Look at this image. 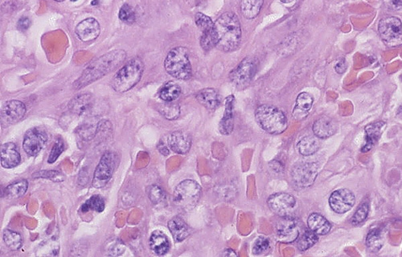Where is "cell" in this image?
Instances as JSON below:
<instances>
[{
  "instance_id": "cell-1",
  "label": "cell",
  "mask_w": 402,
  "mask_h": 257,
  "mask_svg": "<svg viewBox=\"0 0 402 257\" xmlns=\"http://www.w3.org/2000/svg\"><path fill=\"white\" fill-rule=\"evenodd\" d=\"M126 57V52L123 50L111 51L106 53L88 65L82 76L73 83V87L76 89H82L101 79L104 76L117 69L125 61Z\"/></svg>"
},
{
  "instance_id": "cell-2",
  "label": "cell",
  "mask_w": 402,
  "mask_h": 257,
  "mask_svg": "<svg viewBox=\"0 0 402 257\" xmlns=\"http://www.w3.org/2000/svg\"><path fill=\"white\" fill-rule=\"evenodd\" d=\"M216 43L218 49L230 53L236 50L242 41V27L237 15L222 14L214 23Z\"/></svg>"
},
{
  "instance_id": "cell-3",
  "label": "cell",
  "mask_w": 402,
  "mask_h": 257,
  "mask_svg": "<svg viewBox=\"0 0 402 257\" xmlns=\"http://www.w3.org/2000/svg\"><path fill=\"white\" fill-rule=\"evenodd\" d=\"M255 119L262 130L269 134H282L288 126L287 116L278 108L268 105L259 106L255 112Z\"/></svg>"
},
{
  "instance_id": "cell-4",
  "label": "cell",
  "mask_w": 402,
  "mask_h": 257,
  "mask_svg": "<svg viewBox=\"0 0 402 257\" xmlns=\"http://www.w3.org/2000/svg\"><path fill=\"white\" fill-rule=\"evenodd\" d=\"M144 71V65L140 59L130 60L116 73L112 80V88L118 93H125L140 81Z\"/></svg>"
},
{
  "instance_id": "cell-5",
  "label": "cell",
  "mask_w": 402,
  "mask_h": 257,
  "mask_svg": "<svg viewBox=\"0 0 402 257\" xmlns=\"http://www.w3.org/2000/svg\"><path fill=\"white\" fill-rule=\"evenodd\" d=\"M168 74L179 80L190 79L192 75L188 50L184 47H176L169 52L164 61Z\"/></svg>"
},
{
  "instance_id": "cell-6",
  "label": "cell",
  "mask_w": 402,
  "mask_h": 257,
  "mask_svg": "<svg viewBox=\"0 0 402 257\" xmlns=\"http://www.w3.org/2000/svg\"><path fill=\"white\" fill-rule=\"evenodd\" d=\"M200 196V186L195 181L186 179L177 185L173 194V201L179 208L190 211L196 206Z\"/></svg>"
},
{
  "instance_id": "cell-7",
  "label": "cell",
  "mask_w": 402,
  "mask_h": 257,
  "mask_svg": "<svg viewBox=\"0 0 402 257\" xmlns=\"http://www.w3.org/2000/svg\"><path fill=\"white\" fill-rule=\"evenodd\" d=\"M116 156L112 152H106L102 155L94 174L93 186L102 188L110 182L115 167Z\"/></svg>"
},
{
  "instance_id": "cell-8",
  "label": "cell",
  "mask_w": 402,
  "mask_h": 257,
  "mask_svg": "<svg viewBox=\"0 0 402 257\" xmlns=\"http://www.w3.org/2000/svg\"><path fill=\"white\" fill-rule=\"evenodd\" d=\"M257 64L255 60L247 57L245 58L238 67L231 72L230 80L238 89H245L250 85L256 73Z\"/></svg>"
},
{
  "instance_id": "cell-9",
  "label": "cell",
  "mask_w": 402,
  "mask_h": 257,
  "mask_svg": "<svg viewBox=\"0 0 402 257\" xmlns=\"http://www.w3.org/2000/svg\"><path fill=\"white\" fill-rule=\"evenodd\" d=\"M318 166L314 162L298 163L291 170V178L296 186L305 188L314 183L318 175Z\"/></svg>"
},
{
  "instance_id": "cell-10",
  "label": "cell",
  "mask_w": 402,
  "mask_h": 257,
  "mask_svg": "<svg viewBox=\"0 0 402 257\" xmlns=\"http://www.w3.org/2000/svg\"><path fill=\"white\" fill-rule=\"evenodd\" d=\"M271 211L278 216H289L296 206L295 197L287 193H276L269 197L267 200Z\"/></svg>"
},
{
  "instance_id": "cell-11",
  "label": "cell",
  "mask_w": 402,
  "mask_h": 257,
  "mask_svg": "<svg viewBox=\"0 0 402 257\" xmlns=\"http://www.w3.org/2000/svg\"><path fill=\"white\" fill-rule=\"evenodd\" d=\"M48 136L40 128H32L27 131L23 142V148L29 156H36L47 143Z\"/></svg>"
},
{
  "instance_id": "cell-12",
  "label": "cell",
  "mask_w": 402,
  "mask_h": 257,
  "mask_svg": "<svg viewBox=\"0 0 402 257\" xmlns=\"http://www.w3.org/2000/svg\"><path fill=\"white\" fill-rule=\"evenodd\" d=\"M355 202V195L347 188L335 190L329 198L330 207L338 214H344L350 211Z\"/></svg>"
},
{
  "instance_id": "cell-13",
  "label": "cell",
  "mask_w": 402,
  "mask_h": 257,
  "mask_svg": "<svg viewBox=\"0 0 402 257\" xmlns=\"http://www.w3.org/2000/svg\"><path fill=\"white\" fill-rule=\"evenodd\" d=\"M378 30L380 37L385 42L398 41L402 37V23L395 17H386L379 22Z\"/></svg>"
},
{
  "instance_id": "cell-14",
  "label": "cell",
  "mask_w": 402,
  "mask_h": 257,
  "mask_svg": "<svg viewBox=\"0 0 402 257\" xmlns=\"http://www.w3.org/2000/svg\"><path fill=\"white\" fill-rule=\"evenodd\" d=\"M26 114V107L22 101L12 100L4 104L1 110V122L11 125L21 121Z\"/></svg>"
},
{
  "instance_id": "cell-15",
  "label": "cell",
  "mask_w": 402,
  "mask_h": 257,
  "mask_svg": "<svg viewBox=\"0 0 402 257\" xmlns=\"http://www.w3.org/2000/svg\"><path fill=\"white\" fill-rule=\"evenodd\" d=\"M276 233L278 239L285 243H291L299 237V231L295 219L291 217H280L276 225Z\"/></svg>"
},
{
  "instance_id": "cell-16",
  "label": "cell",
  "mask_w": 402,
  "mask_h": 257,
  "mask_svg": "<svg viewBox=\"0 0 402 257\" xmlns=\"http://www.w3.org/2000/svg\"><path fill=\"white\" fill-rule=\"evenodd\" d=\"M100 33L99 23L94 18L86 19L76 27V34L83 42L94 41L99 37Z\"/></svg>"
},
{
  "instance_id": "cell-17",
  "label": "cell",
  "mask_w": 402,
  "mask_h": 257,
  "mask_svg": "<svg viewBox=\"0 0 402 257\" xmlns=\"http://www.w3.org/2000/svg\"><path fill=\"white\" fill-rule=\"evenodd\" d=\"M21 161V154L16 144L7 142L1 146V165L4 168L16 167Z\"/></svg>"
},
{
  "instance_id": "cell-18",
  "label": "cell",
  "mask_w": 402,
  "mask_h": 257,
  "mask_svg": "<svg viewBox=\"0 0 402 257\" xmlns=\"http://www.w3.org/2000/svg\"><path fill=\"white\" fill-rule=\"evenodd\" d=\"M169 147L176 154H185L190 150L191 137L183 131L173 132L168 138Z\"/></svg>"
},
{
  "instance_id": "cell-19",
  "label": "cell",
  "mask_w": 402,
  "mask_h": 257,
  "mask_svg": "<svg viewBox=\"0 0 402 257\" xmlns=\"http://www.w3.org/2000/svg\"><path fill=\"white\" fill-rule=\"evenodd\" d=\"M337 130V125L334 120L328 117H322L316 120L313 125V132L319 138H329L335 134Z\"/></svg>"
},
{
  "instance_id": "cell-20",
  "label": "cell",
  "mask_w": 402,
  "mask_h": 257,
  "mask_svg": "<svg viewBox=\"0 0 402 257\" xmlns=\"http://www.w3.org/2000/svg\"><path fill=\"white\" fill-rule=\"evenodd\" d=\"M94 106V97L90 93H85L74 97L69 103V110L78 116L84 115L90 111Z\"/></svg>"
},
{
  "instance_id": "cell-21",
  "label": "cell",
  "mask_w": 402,
  "mask_h": 257,
  "mask_svg": "<svg viewBox=\"0 0 402 257\" xmlns=\"http://www.w3.org/2000/svg\"><path fill=\"white\" fill-rule=\"evenodd\" d=\"M384 126L385 122H374L366 126V142L365 145L362 147V152L365 153L372 150V147L380 138L382 132L384 131Z\"/></svg>"
},
{
  "instance_id": "cell-22",
  "label": "cell",
  "mask_w": 402,
  "mask_h": 257,
  "mask_svg": "<svg viewBox=\"0 0 402 257\" xmlns=\"http://www.w3.org/2000/svg\"><path fill=\"white\" fill-rule=\"evenodd\" d=\"M197 101L209 110H215L221 105L219 93L214 89H205L198 92Z\"/></svg>"
},
{
  "instance_id": "cell-23",
  "label": "cell",
  "mask_w": 402,
  "mask_h": 257,
  "mask_svg": "<svg viewBox=\"0 0 402 257\" xmlns=\"http://www.w3.org/2000/svg\"><path fill=\"white\" fill-rule=\"evenodd\" d=\"M234 101L233 96L226 98V111L220 122V132L224 135H229L234 130Z\"/></svg>"
},
{
  "instance_id": "cell-24",
  "label": "cell",
  "mask_w": 402,
  "mask_h": 257,
  "mask_svg": "<svg viewBox=\"0 0 402 257\" xmlns=\"http://www.w3.org/2000/svg\"><path fill=\"white\" fill-rule=\"evenodd\" d=\"M167 225L175 242L184 240L190 235V228L180 217H174Z\"/></svg>"
},
{
  "instance_id": "cell-25",
  "label": "cell",
  "mask_w": 402,
  "mask_h": 257,
  "mask_svg": "<svg viewBox=\"0 0 402 257\" xmlns=\"http://www.w3.org/2000/svg\"><path fill=\"white\" fill-rule=\"evenodd\" d=\"M307 224L310 230L316 233L317 235H327L331 229L329 221L318 213H313L309 216Z\"/></svg>"
},
{
  "instance_id": "cell-26",
  "label": "cell",
  "mask_w": 402,
  "mask_h": 257,
  "mask_svg": "<svg viewBox=\"0 0 402 257\" xmlns=\"http://www.w3.org/2000/svg\"><path fill=\"white\" fill-rule=\"evenodd\" d=\"M313 97L308 93H301L296 99V105L293 111V115L298 120L307 117L313 105Z\"/></svg>"
},
{
  "instance_id": "cell-27",
  "label": "cell",
  "mask_w": 402,
  "mask_h": 257,
  "mask_svg": "<svg viewBox=\"0 0 402 257\" xmlns=\"http://www.w3.org/2000/svg\"><path fill=\"white\" fill-rule=\"evenodd\" d=\"M150 247L157 255H164L170 248V243L167 235L160 231H155L150 238Z\"/></svg>"
},
{
  "instance_id": "cell-28",
  "label": "cell",
  "mask_w": 402,
  "mask_h": 257,
  "mask_svg": "<svg viewBox=\"0 0 402 257\" xmlns=\"http://www.w3.org/2000/svg\"><path fill=\"white\" fill-rule=\"evenodd\" d=\"M318 137H313V136H307L299 141L298 143V149L299 153L303 156H310L316 153L320 147V142H319Z\"/></svg>"
},
{
  "instance_id": "cell-29",
  "label": "cell",
  "mask_w": 402,
  "mask_h": 257,
  "mask_svg": "<svg viewBox=\"0 0 402 257\" xmlns=\"http://www.w3.org/2000/svg\"><path fill=\"white\" fill-rule=\"evenodd\" d=\"M264 4V0H242L241 10L245 18L253 20L256 18Z\"/></svg>"
},
{
  "instance_id": "cell-30",
  "label": "cell",
  "mask_w": 402,
  "mask_h": 257,
  "mask_svg": "<svg viewBox=\"0 0 402 257\" xmlns=\"http://www.w3.org/2000/svg\"><path fill=\"white\" fill-rule=\"evenodd\" d=\"M384 243V235L380 228H374L368 232L366 238V246L369 251L376 252Z\"/></svg>"
},
{
  "instance_id": "cell-31",
  "label": "cell",
  "mask_w": 402,
  "mask_h": 257,
  "mask_svg": "<svg viewBox=\"0 0 402 257\" xmlns=\"http://www.w3.org/2000/svg\"><path fill=\"white\" fill-rule=\"evenodd\" d=\"M181 93V88L173 81L167 82L163 85L159 91V97L165 102H171L179 97Z\"/></svg>"
},
{
  "instance_id": "cell-32",
  "label": "cell",
  "mask_w": 402,
  "mask_h": 257,
  "mask_svg": "<svg viewBox=\"0 0 402 257\" xmlns=\"http://www.w3.org/2000/svg\"><path fill=\"white\" fill-rule=\"evenodd\" d=\"M296 240L297 247L300 251H304L314 246L319 240V237L316 233L310 230V231H305L304 232L302 233L297 238Z\"/></svg>"
},
{
  "instance_id": "cell-33",
  "label": "cell",
  "mask_w": 402,
  "mask_h": 257,
  "mask_svg": "<svg viewBox=\"0 0 402 257\" xmlns=\"http://www.w3.org/2000/svg\"><path fill=\"white\" fill-rule=\"evenodd\" d=\"M29 187V182L25 179L17 181L7 186L5 189V195L9 198H21L25 195Z\"/></svg>"
},
{
  "instance_id": "cell-34",
  "label": "cell",
  "mask_w": 402,
  "mask_h": 257,
  "mask_svg": "<svg viewBox=\"0 0 402 257\" xmlns=\"http://www.w3.org/2000/svg\"><path fill=\"white\" fill-rule=\"evenodd\" d=\"M3 239L7 247H9L11 251H18L19 249L22 247V237L18 232L11 230H5L3 235Z\"/></svg>"
},
{
  "instance_id": "cell-35",
  "label": "cell",
  "mask_w": 402,
  "mask_h": 257,
  "mask_svg": "<svg viewBox=\"0 0 402 257\" xmlns=\"http://www.w3.org/2000/svg\"><path fill=\"white\" fill-rule=\"evenodd\" d=\"M105 209V201L103 198L98 194H95L94 196L89 198L81 207V211L83 213L88 212V211H96V212H102Z\"/></svg>"
},
{
  "instance_id": "cell-36",
  "label": "cell",
  "mask_w": 402,
  "mask_h": 257,
  "mask_svg": "<svg viewBox=\"0 0 402 257\" xmlns=\"http://www.w3.org/2000/svg\"><path fill=\"white\" fill-rule=\"evenodd\" d=\"M195 22L202 33L212 30L214 28V23L212 19L203 13H198L195 14Z\"/></svg>"
},
{
  "instance_id": "cell-37",
  "label": "cell",
  "mask_w": 402,
  "mask_h": 257,
  "mask_svg": "<svg viewBox=\"0 0 402 257\" xmlns=\"http://www.w3.org/2000/svg\"><path fill=\"white\" fill-rule=\"evenodd\" d=\"M200 45L204 50L209 51L217 46L216 43L215 31L214 29L202 33L200 38Z\"/></svg>"
},
{
  "instance_id": "cell-38",
  "label": "cell",
  "mask_w": 402,
  "mask_h": 257,
  "mask_svg": "<svg viewBox=\"0 0 402 257\" xmlns=\"http://www.w3.org/2000/svg\"><path fill=\"white\" fill-rule=\"evenodd\" d=\"M120 20L126 25H133L135 21V13L132 7L127 4H125L120 9L119 15H118Z\"/></svg>"
},
{
  "instance_id": "cell-39",
  "label": "cell",
  "mask_w": 402,
  "mask_h": 257,
  "mask_svg": "<svg viewBox=\"0 0 402 257\" xmlns=\"http://www.w3.org/2000/svg\"><path fill=\"white\" fill-rule=\"evenodd\" d=\"M160 112L167 119L173 120L178 118L179 115V107L176 104L171 102H166L164 106H162Z\"/></svg>"
},
{
  "instance_id": "cell-40",
  "label": "cell",
  "mask_w": 402,
  "mask_h": 257,
  "mask_svg": "<svg viewBox=\"0 0 402 257\" xmlns=\"http://www.w3.org/2000/svg\"><path fill=\"white\" fill-rule=\"evenodd\" d=\"M369 207L368 203H362L355 211L353 216L351 218V223L353 225H359L363 223L368 217Z\"/></svg>"
},
{
  "instance_id": "cell-41",
  "label": "cell",
  "mask_w": 402,
  "mask_h": 257,
  "mask_svg": "<svg viewBox=\"0 0 402 257\" xmlns=\"http://www.w3.org/2000/svg\"><path fill=\"white\" fill-rule=\"evenodd\" d=\"M33 178H47L49 180L53 181V182H63L65 179L62 173L57 171V170H42L40 172L35 173L33 174Z\"/></svg>"
},
{
  "instance_id": "cell-42",
  "label": "cell",
  "mask_w": 402,
  "mask_h": 257,
  "mask_svg": "<svg viewBox=\"0 0 402 257\" xmlns=\"http://www.w3.org/2000/svg\"><path fill=\"white\" fill-rule=\"evenodd\" d=\"M64 142L63 140L61 138H58L56 141L55 143L53 145L52 148L51 152L49 154V158H48V162L49 163H54L57 160V158H59L60 155L62 154L64 151Z\"/></svg>"
},
{
  "instance_id": "cell-43",
  "label": "cell",
  "mask_w": 402,
  "mask_h": 257,
  "mask_svg": "<svg viewBox=\"0 0 402 257\" xmlns=\"http://www.w3.org/2000/svg\"><path fill=\"white\" fill-rule=\"evenodd\" d=\"M164 191L158 185H153L149 190L148 196L154 204H158L164 198Z\"/></svg>"
},
{
  "instance_id": "cell-44",
  "label": "cell",
  "mask_w": 402,
  "mask_h": 257,
  "mask_svg": "<svg viewBox=\"0 0 402 257\" xmlns=\"http://www.w3.org/2000/svg\"><path fill=\"white\" fill-rule=\"evenodd\" d=\"M270 247V241L265 237H259L255 240L253 247V252L256 255L262 254L268 250Z\"/></svg>"
},
{
  "instance_id": "cell-45",
  "label": "cell",
  "mask_w": 402,
  "mask_h": 257,
  "mask_svg": "<svg viewBox=\"0 0 402 257\" xmlns=\"http://www.w3.org/2000/svg\"><path fill=\"white\" fill-rule=\"evenodd\" d=\"M30 26V20L27 17H23L18 22V28L21 30H27Z\"/></svg>"
},
{
  "instance_id": "cell-46",
  "label": "cell",
  "mask_w": 402,
  "mask_h": 257,
  "mask_svg": "<svg viewBox=\"0 0 402 257\" xmlns=\"http://www.w3.org/2000/svg\"><path fill=\"white\" fill-rule=\"evenodd\" d=\"M335 71L337 72L339 74L344 73L346 71V69H347V64H346L345 61L344 60L339 61L335 65Z\"/></svg>"
},
{
  "instance_id": "cell-47",
  "label": "cell",
  "mask_w": 402,
  "mask_h": 257,
  "mask_svg": "<svg viewBox=\"0 0 402 257\" xmlns=\"http://www.w3.org/2000/svg\"><path fill=\"white\" fill-rule=\"evenodd\" d=\"M158 147L159 152H160L161 154H163V155H167V154H169L168 149H167L162 142L158 145Z\"/></svg>"
},
{
  "instance_id": "cell-48",
  "label": "cell",
  "mask_w": 402,
  "mask_h": 257,
  "mask_svg": "<svg viewBox=\"0 0 402 257\" xmlns=\"http://www.w3.org/2000/svg\"><path fill=\"white\" fill-rule=\"evenodd\" d=\"M391 3H392L394 6H402V0H391Z\"/></svg>"
},
{
  "instance_id": "cell-49",
  "label": "cell",
  "mask_w": 402,
  "mask_h": 257,
  "mask_svg": "<svg viewBox=\"0 0 402 257\" xmlns=\"http://www.w3.org/2000/svg\"><path fill=\"white\" fill-rule=\"evenodd\" d=\"M280 1L283 4H292V3H295L296 0H280Z\"/></svg>"
},
{
  "instance_id": "cell-50",
  "label": "cell",
  "mask_w": 402,
  "mask_h": 257,
  "mask_svg": "<svg viewBox=\"0 0 402 257\" xmlns=\"http://www.w3.org/2000/svg\"><path fill=\"white\" fill-rule=\"evenodd\" d=\"M55 1H57V2H63L65 0H55Z\"/></svg>"
},
{
  "instance_id": "cell-51",
  "label": "cell",
  "mask_w": 402,
  "mask_h": 257,
  "mask_svg": "<svg viewBox=\"0 0 402 257\" xmlns=\"http://www.w3.org/2000/svg\"><path fill=\"white\" fill-rule=\"evenodd\" d=\"M72 2H76L77 0H71Z\"/></svg>"
}]
</instances>
